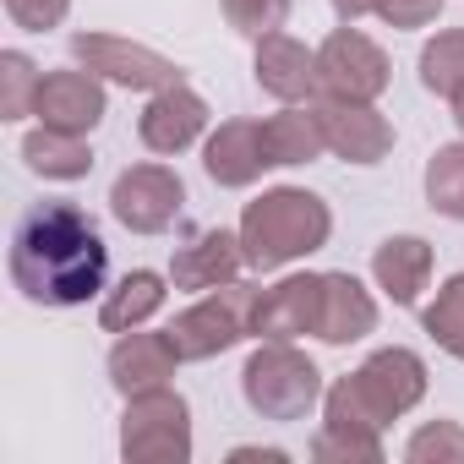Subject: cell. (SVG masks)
<instances>
[{"label":"cell","mask_w":464,"mask_h":464,"mask_svg":"<svg viewBox=\"0 0 464 464\" xmlns=\"http://www.w3.org/2000/svg\"><path fill=\"white\" fill-rule=\"evenodd\" d=\"M110 246L72 202H39L12 229V285L34 306H82L104 290Z\"/></svg>","instance_id":"6da1fadb"},{"label":"cell","mask_w":464,"mask_h":464,"mask_svg":"<svg viewBox=\"0 0 464 464\" xmlns=\"http://www.w3.org/2000/svg\"><path fill=\"white\" fill-rule=\"evenodd\" d=\"M334 236V213L317 191H301V186H274L263 191L257 202H246L241 213V246H246V263L252 268H285L295 257H312L323 252Z\"/></svg>","instance_id":"7a4b0ae2"},{"label":"cell","mask_w":464,"mask_h":464,"mask_svg":"<svg viewBox=\"0 0 464 464\" xmlns=\"http://www.w3.org/2000/svg\"><path fill=\"white\" fill-rule=\"evenodd\" d=\"M241 393L263 420H301L323 399V372L290 339H263L241 372Z\"/></svg>","instance_id":"3957f363"},{"label":"cell","mask_w":464,"mask_h":464,"mask_svg":"<svg viewBox=\"0 0 464 464\" xmlns=\"http://www.w3.org/2000/svg\"><path fill=\"white\" fill-rule=\"evenodd\" d=\"M126 464H186L191 459V404L175 388H148L126 399L121 415Z\"/></svg>","instance_id":"277c9868"},{"label":"cell","mask_w":464,"mask_h":464,"mask_svg":"<svg viewBox=\"0 0 464 464\" xmlns=\"http://www.w3.org/2000/svg\"><path fill=\"white\" fill-rule=\"evenodd\" d=\"M252 301H257V290H246V285L202 290V301L186 306L164 334L175 339L180 361H213L224 350H236L241 339H252Z\"/></svg>","instance_id":"5b68a950"},{"label":"cell","mask_w":464,"mask_h":464,"mask_svg":"<svg viewBox=\"0 0 464 464\" xmlns=\"http://www.w3.org/2000/svg\"><path fill=\"white\" fill-rule=\"evenodd\" d=\"M317 72H323V99H355V104H377L388 93V82H393L388 55L355 23H344L339 34L323 39Z\"/></svg>","instance_id":"8992f818"},{"label":"cell","mask_w":464,"mask_h":464,"mask_svg":"<svg viewBox=\"0 0 464 464\" xmlns=\"http://www.w3.org/2000/svg\"><path fill=\"white\" fill-rule=\"evenodd\" d=\"M72 55H77L93 77L121 82V88H137V93H159V88L186 82V72H180L169 55H159V50H148V44H131V39H115V34H77V39H72Z\"/></svg>","instance_id":"52a82bcc"},{"label":"cell","mask_w":464,"mask_h":464,"mask_svg":"<svg viewBox=\"0 0 464 464\" xmlns=\"http://www.w3.org/2000/svg\"><path fill=\"white\" fill-rule=\"evenodd\" d=\"M180 202H186V186L169 164H131L110 186V213L131 236H159V229H169L180 218Z\"/></svg>","instance_id":"ba28073f"},{"label":"cell","mask_w":464,"mask_h":464,"mask_svg":"<svg viewBox=\"0 0 464 464\" xmlns=\"http://www.w3.org/2000/svg\"><path fill=\"white\" fill-rule=\"evenodd\" d=\"M350 382H355V393L366 399V410L388 426V420L410 415V410L426 399V361H420L415 350H404V344H388V350L366 355V361L350 372Z\"/></svg>","instance_id":"9c48e42d"},{"label":"cell","mask_w":464,"mask_h":464,"mask_svg":"<svg viewBox=\"0 0 464 464\" xmlns=\"http://www.w3.org/2000/svg\"><path fill=\"white\" fill-rule=\"evenodd\" d=\"M323 323V274H290L252 301V339H301Z\"/></svg>","instance_id":"30bf717a"},{"label":"cell","mask_w":464,"mask_h":464,"mask_svg":"<svg viewBox=\"0 0 464 464\" xmlns=\"http://www.w3.org/2000/svg\"><path fill=\"white\" fill-rule=\"evenodd\" d=\"M317 121H323V137H328V153L350 159V164H377L388 159L393 148V121L372 104H355V99H317L312 104Z\"/></svg>","instance_id":"8fae6325"},{"label":"cell","mask_w":464,"mask_h":464,"mask_svg":"<svg viewBox=\"0 0 464 464\" xmlns=\"http://www.w3.org/2000/svg\"><path fill=\"white\" fill-rule=\"evenodd\" d=\"M257 88L274 93L279 104H317L323 99L317 50H306L290 34H263L257 39Z\"/></svg>","instance_id":"7c38bea8"},{"label":"cell","mask_w":464,"mask_h":464,"mask_svg":"<svg viewBox=\"0 0 464 464\" xmlns=\"http://www.w3.org/2000/svg\"><path fill=\"white\" fill-rule=\"evenodd\" d=\"M110 99H104V77H93L88 66L82 72H44L39 82V99H34V115L55 131H77L88 137L99 121H104Z\"/></svg>","instance_id":"4fadbf2b"},{"label":"cell","mask_w":464,"mask_h":464,"mask_svg":"<svg viewBox=\"0 0 464 464\" xmlns=\"http://www.w3.org/2000/svg\"><path fill=\"white\" fill-rule=\"evenodd\" d=\"M202 126H208L202 93H191L186 82H175V88H159L148 99V110L137 121V137H142L148 153H186L202 137Z\"/></svg>","instance_id":"5bb4252c"},{"label":"cell","mask_w":464,"mask_h":464,"mask_svg":"<svg viewBox=\"0 0 464 464\" xmlns=\"http://www.w3.org/2000/svg\"><path fill=\"white\" fill-rule=\"evenodd\" d=\"M202 169H208V180L224 186V191L252 186L263 169H274L268 153H263V126H257V121H224V126L202 142Z\"/></svg>","instance_id":"9a60e30c"},{"label":"cell","mask_w":464,"mask_h":464,"mask_svg":"<svg viewBox=\"0 0 464 464\" xmlns=\"http://www.w3.org/2000/svg\"><path fill=\"white\" fill-rule=\"evenodd\" d=\"M175 366H180V350H175V339L169 334H121V344L110 350V382H115V393H148V388H169V377H175Z\"/></svg>","instance_id":"2e32d148"},{"label":"cell","mask_w":464,"mask_h":464,"mask_svg":"<svg viewBox=\"0 0 464 464\" xmlns=\"http://www.w3.org/2000/svg\"><path fill=\"white\" fill-rule=\"evenodd\" d=\"M241 263H246L241 236H229V229H202L191 246L175 252L169 279H175V290H218V285H236Z\"/></svg>","instance_id":"e0dca14e"},{"label":"cell","mask_w":464,"mask_h":464,"mask_svg":"<svg viewBox=\"0 0 464 464\" xmlns=\"http://www.w3.org/2000/svg\"><path fill=\"white\" fill-rule=\"evenodd\" d=\"M377 328V301L355 274H323V323L317 339L323 344H355Z\"/></svg>","instance_id":"ac0fdd59"},{"label":"cell","mask_w":464,"mask_h":464,"mask_svg":"<svg viewBox=\"0 0 464 464\" xmlns=\"http://www.w3.org/2000/svg\"><path fill=\"white\" fill-rule=\"evenodd\" d=\"M372 279L393 306H415L431 279V246L420 236H388L372 257Z\"/></svg>","instance_id":"d6986e66"},{"label":"cell","mask_w":464,"mask_h":464,"mask_svg":"<svg viewBox=\"0 0 464 464\" xmlns=\"http://www.w3.org/2000/svg\"><path fill=\"white\" fill-rule=\"evenodd\" d=\"M23 159H28V169L44 175V180H82V175L93 169V148H88V137H77V131H55V126H44V121L23 137Z\"/></svg>","instance_id":"ffe728a7"},{"label":"cell","mask_w":464,"mask_h":464,"mask_svg":"<svg viewBox=\"0 0 464 464\" xmlns=\"http://www.w3.org/2000/svg\"><path fill=\"white\" fill-rule=\"evenodd\" d=\"M323 148H328V137H323V121H317L312 104L306 110L290 104V110H279V115L263 121V153H268V164H312Z\"/></svg>","instance_id":"44dd1931"},{"label":"cell","mask_w":464,"mask_h":464,"mask_svg":"<svg viewBox=\"0 0 464 464\" xmlns=\"http://www.w3.org/2000/svg\"><path fill=\"white\" fill-rule=\"evenodd\" d=\"M169 301V290H164V274H153V268H131L110 295H104V306H99V323H104V334H131V328H142L159 306Z\"/></svg>","instance_id":"7402d4cb"},{"label":"cell","mask_w":464,"mask_h":464,"mask_svg":"<svg viewBox=\"0 0 464 464\" xmlns=\"http://www.w3.org/2000/svg\"><path fill=\"white\" fill-rule=\"evenodd\" d=\"M426 202L442 218H459L464 224V142H442L426 159Z\"/></svg>","instance_id":"603a6c76"},{"label":"cell","mask_w":464,"mask_h":464,"mask_svg":"<svg viewBox=\"0 0 464 464\" xmlns=\"http://www.w3.org/2000/svg\"><path fill=\"white\" fill-rule=\"evenodd\" d=\"M420 82L426 93H442V99L464 88V28H448L420 50Z\"/></svg>","instance_id":"cb8c5ba5"},{"label":"cell","mask_w":464,"mask_h":464,"mask_svg":"<svg viewBox=\"0 0 464 464\" xmlns=\"http://www.w3.org/2000/svg\"><path fill=\"white\" fill-rule=\"evenodd\" d=\"M39 82H44V72H39L23 50H6V55H0V121H23V115H34Z\"/></svg>","instance_id":"d4e9b609"},{"label":"cell","mask_w":464,"mask_h":464,"mask_svg":"<svg viewBox=\"0 0 464 464\" xmlns=\"http://www.w3.org/2000/svg\"><path fill=\"white\" fill-rule=\"evenodd\" d=\"M426 334L437 339V350H448L453 361H464V274H453L442 290H437V301L426 306Z\"/></svg>","instance_id":"484cf974"},{"label":"cell","mask_w":464,"mask_h":464,"mask_svg":"<svg viewBox=\"0 0 464 464\" xmlns=\"http://www.w3.org/2000/svg\"><path fill=\"white\" fill-rule=\"evenodd\" d=\"M410 464H464V426L459 420H431L404 442Z\"/></svg>","instance_id":"4316f807"},{"label":"cell","mask_w":464,"mask_h":464,"mask_svg":"<svg viewBox=\"0 0 464 464\" xmlns=\"http://www.w3.org/2000/svg\"><path fill=\"white\" fill-rule=\"evenodd\" d=\"M224 17L236 34L246 39H263V34H279L285 17H290V0H224Z\"/></svg>","instance_id":"83f0119b"},{"label":"cell","mask_w":464,"mask_h":464,"mask_svg":"<svg viewBox=\"0 0 464 464\" xmlns=\"http://www.w3.org/2000/svg\"><path fill=\"white\" fill-rule=\"evenodd\" d=\"M66 12H72V0H6V17L23 34H50L66 23Z\"/></svg>","instance_id":"f1b7e54d"},{"label":"cell","mask_w":464,"mask_h":464,"mask_svg":"<svg viewBox=\"0 0 464 464\" xmlns=\"http://www.w3.org/2000/svg\"><path fill=\"white\" fill-rule=\"evenodd\" d=\"M442 6H448V0H372V12L388 28H426V23H437Z\"/></svg>","instance_id":"f546056e"},{"label":"cell","mask_w":464,"mask_h":464,"mask_svg":"<svg viewBox=\"0 0 464 464\" xmlns=\"http://www.w3.org/2000/svg\"><path fill=\"white\" fill-rule=\"evenodd\" d=\"M229 459H236V464H241V459H263V464H285L290 453H285V448H236V453H229Z\"/></svg>","instance_id":"4dcf8cb0"},{"label":"cell","mask_w":464,"mask_h":464,"mask_svg":"<svg viewBox=\"0 0 464 464\" xmlns=\"http://www.w3.org/2000/svg\"><path fill=\"white\" fill-rule=\"evenodd\" d=\"M334 12H339V23H361L372 12V0H334Z\"/></svg>","instance_id":"1f68e13d"},{"label":"cell","mask_w":464,"mask_h":464,"mask_svg":"<svg viewBox=\"0 0 464 464\" xmlns=\"http://www.w3.org/2000/svg\"><path fill=\"white\" fill-rule=\"evenodd\" d=\"M453 121H459V131H464V88L453 93Z\"/></svg>","instance_id":"d6a6232c"}]
</instances>
